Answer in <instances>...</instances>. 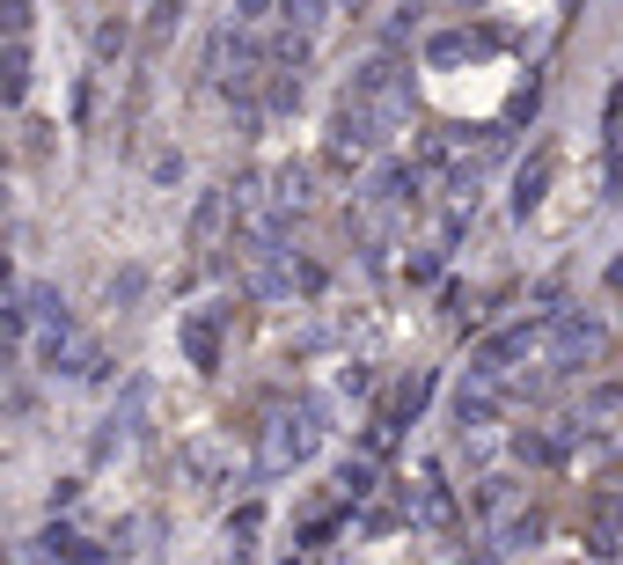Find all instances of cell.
Wrapping results in <instances>:
<instances>
[{
	"mask_svg": "<svg viewBox=\"0 0 623 565\" xmlns=\"http://www.w3.org/2000/svg\"><path fill=\"white\" fill-rule=\"evenodd\" d=\"M228 206H235L228 192H206V198H198V214H192V243H214L220 221H228Z\"/></svg>",
	"mask_w": 623,
	"mask_h": 565,
	"instance_id": "ffe728a7",
	"label": "cell"
},
{
	"mask_svg": "<svg viewBox=\"0 0 623 565\" xmlns=\"http://www.w3.org/2000/svg\"><path fill=\"white\" fill-rule=\"evenodd\" d=\"M506 412V390L492 382V374H462V390H455V426L462 434H484V426H499Z\"/></svg>",
	"mask_w": 623,
	"mask_h": 565,
	"instance_id": "52a82bcc",
	"label": "cell"
},
{
	"mask_svg": "<svg viewBox=\"0 0 623 565\" xmlns=\"http://www.w3.org/2000/svg\"><path fill=\"white\" fill-rule=\"evenodd\" d=\"M0 89H8V103H23V96H30V45H23V37L8 45V67H0Z\"/></svg>",
	"mask_w": 623,
	"mask_h": 565,
	"instance_id": "7402d4cb",
	"label": "cell"
},
{
	"mask_svg": "<svg viewBox=\"0 0 623 565\" xmlns=\"http://www.w3.org/2000/svg\"><path fill=\"white\" fill-rule=\"evenodd\" d=\"M404 206H418V170L411 162H389L374 176V214H404Z\"/></svg>",
	"mask_w": 623,
	"mask_h": 565,
	"instance_id": "7c38bea8",
	"label": "cell"
},
{
	"mask_svg": "<svg viewBox=\"0 0 623 565\" xmlns=\"http://www.w3.org/2000/svg\"><path fill=\"white\" fill-rule=\"evenodd\" d=\"M432 396V374H411V382H396V404H389V418L404 426V418H418V404Z\"/></svg>",
	"mask_w": 623,
	"mask_h": 565,
	"instance_id": "d4e9b609",
	"label": "cell"
},
{
	"mask_svg": "<svg viewBox=\"0 0 623 565\" xmlns=\"http://www.w3.org/2000/svg\"><path fill=\"white\" fill-rule=\"evenodd\" d=\"M367 382H374V374H367L360 360H345V368H337V390H345V396H367Z\"/></svg>",
	"mask_w": 623,
	"mask_h": 565,
	"instance_id": "f546056e",
	"label": "cell"
},
{
	"mask_svg": "<svg viewBox=\"0 0 623 565\" xmlns=\"http://www.w3.org/2000/svg\"><path fill=\"white\" fill-rule=\"evenodd\" d=\"M272 59H279V51H264L257 37H242L235 23H220L214 45H206V74H214L228 96H250V89H257V74H272Z\"/></svg>",
	"mask_w": 623,
	"mask_h": 565,
	"instance_id": "3957f363",
	"label": "cell"
},
{
	"mask_svg": "<svg viewBox=\"0 0 623 565\" xmlns=\"http://www.w3.org/2000/svg\"><path fill=\"white\" fill-rule=\"evenodd\" d=\"M272 198H279V214H309V162H287V170H272Z\"/></svg>",
	"mask_w": 623,
	"mask_h": 565,
	"instance_id": "5bb4252c",
	"label": "cell"
},
{
	"mask_svg": "<svg viewBox=\"0 0 623 565\" xmlns=\"http://www.w3.org/2000/svg\"><path fill=\"white\" fill-rule=\"evenodd\" d=\"M601 345H609V331L587 309H551L543 316V368L551 374H579L587 360H601Z\"/></svg>",
	"mask_w": 623,
	"mask_h": 565,
	"instance_id": "7a4b0ae2",
	"label": "cell"
},
{
	"mask_svg": "<svg viewBox=\"0 0 623 565\" xmlns=\"http://www.w3.org/2000/svg\"><path fill=\"white\" fill-rule=\"evenodd\" d=\"M257 529H264V507H257V499L228 515V543H235V551H250V543H257Z\"/></svg>",
	"mask_w": 623,
	"mask_h": 565,
	"instance_id": "484cf974",
	"label": "cell"
},
{
	"mask_svg": "<svg viewBox=\"0 0 623 565\" xmlns=\"http://www.w3.org/2000/svg\"><path fill=\"white\" fill-rule=\"evenodd\" d=\"M8 37H30V0H8Z\"/></svg>",
	"mask_w": 623,
	"mask_h": 565,
	"instance_id": "d6a6232c",
	"label": "cell"
},
{
	"mask_svg": "<svg viewBox=\"0 0 623 565\" xmlns=\"http://www.w3.org/2000/svg\"><path fill=\"white\" fill-rule=\"evenodd\" d=\"M331 8L337 0H279V23H287L293 37H315V30L331 23Z\"/></svg>",
	"mask_w": 623,
	"mask_h": 565,
	"instance_id": "2e32d148",
	"label": "cell"
},
{
	"mask_svg": "<svg viewBox=\"0 0 623 565\" xmlns=\"http://www.w3.org/2000/svg\"><path fill=\"white\" fill-rule=\"evenodd\" d=\"M37 551H45L51 565H103V543H89L81 529H67V521H51L45 537H37Z\"/></svg>",
	"mask_w": 623,
	"mask_h": 565,
	"instance_id": "8fae6325",
	"label": "cell"
},
{
	"mask_svg": "<svg viewBox=\"0 0 623 565\" xmlns=\"http://www.w3.org/2000/svg\"><path fill=\"white\" fill-rule=\"evenodd\" d=\"M235 316V309H220V301H206V309H192V316L176 323V345H184V360H192L198 374L220 368V323Z\"/></svg>",
	"mask_w": 623,
	"mask_h": 565,
	"instance_id": "8992f818",
	"label": "cell"
},
{
	"mask_svg": "<svg viewBox=\"0 0 623 565\" xmlns=\"http://www.w3.org/2000/svg\"><path fill=\"white\" fill-rule=\"evenodd\" d=\"M59 368H67L73 382H103V374H111V353H103L96 338H73V345H67V360H59Z\"/></svg>",
	"mask_w": 623,
	"mask_h": 565,
	"instance_id": "9a60e30c",
	"label": "cell"
},
{
	"mask_svg": "<svg viewBox=\"0 0 623 565\" xmlns=\"http://www.w3.org/2000/svg\"><path fill=\"white\" fill-rule=\"evenodd\" d=\"M264 111H301V67H272V89H264Z\"/></svg>",
	"mask_w": 623,
	"mask_h": 565,
	"instance_id": "44dd1931",
	"label": "cell"
},
{
	"mask_svg": "<svg viewBox=\"0 0 623 565\" xmlns=\"http://www.w3.org/2000/svg\"><path fill=\"white\" fill-rule=\"evenodd\" d=\"M176 463H184V477H192L198 492H228V485H235V470H228V456H220L214 441H184Z\"/></svg>",
	"mask_w": 623,
	"mask_h": 565,
	"instance_id": "ba28073f",
	"label": "cell"
},
{
	"mask_svg": "<svg viewBox=\"0 0 623 565\" xmlns=\"http://www.w3.org/2000/svg\"><path fill=\"white\" fill-rule=\"evenodd\" d=\"M140 295H147V272H140V265H125L118 279H111V301H118V309H132Z\"/></svg>",
	"mask_w": 623,
	"mask_h": 565,
	"instance_id": "f1b7e54d",
	"label": "cell"
},
{
	"mask_svg": "<svg viewBox=\"0 0 623 565\" xmlns=\"http://www.w3.org/2000/svg\"><path fill=\"white\" fill-rule=\"evenodd\" d=\"M140 412H147V382H132V390H125V404L111 418H103V434H96V463L103 456H118L125 441H132V426H140Z\"/></svg>",
	"mask_w": 623,
	"mask_h": 565,
	"instance_id": "9c48e42d",
	"label": "cell"
},
{
	"mask_svg": "<svg viewBox=\"0 0 623 565\" xmlns=\"http://www.w3.org/2000/svg\"><path fill=\"white\" fill-rule=\"evenodd\" d=\"M609 418H623V382H595L587 390V426H609Z\"/></svg>",
	"mask_w": 623,
	"mask_h": 565,
	"instance_id": "cb8c5ba5",
	"label": "cell"
},
{
	"mask_svg": "<svg viewBox=\"0 0 623 565\" xmlns=\"http://www.w3.org/2000/svg\"><path fill=\"white\" fill-rule=\"evenodd\" d=\"M551 170H557L551 154H535V162H521V176H514V214H521V221L535 214V206H543V184H551Z\"/></svg>",
	"mask_w": 623,
	"mask_h": 565,
	"instance_id": "4fadbf2b",
	"label": "cell"
},
{
	"mask_svg": "<svg viewBox=\"0 0 623 565\" xmlns=\"http://www.w3.org/2000/svg\"><path fill=\"white\" fill-rule=\"evenodd\" d=\"M331 434V404L323 396H301L293 412H279L272 426H264V448H257V477H287V470H301L315 456V441Z\"/></svg>",
	"mask_w": 623,
	"mask_h": 565,
	"instance_id": "6da1fadb",
	"label": "cell"
},
{
	"mask_svg": "<svg viewBox=\"0 0 623 565\" xmlns=\"http://www.w3.org/2000/svg\"><path fill=\"white\" fill-rule=\"evenodd\" d=\"M477 45L484 37H470V30H440V37L426 45V67H455V59H470Z\"/></svg>",
	"mask_w": 623,
	"mask_h": 565,
	"instance_id": "d6986e66",
	"label": "cell"
},
{
	"mask_svg": "<svg viewBox=\"0 0 623 565\" xmlns=\"http://www.w3.org/2000/svg\"><path fill=\"white\" fill-rule=\"evenodd\" d=\"M440 265H448V243H426V250H411V257H404V279H411V287H432Z\"/></svg>",
	"mask_w": 623,
	"mask_h": 565,
	"instance_id": "603a6c76",
	"label": "cell"
},
{
	"mask_svg": "<svg viewBox=\"0 0 623 565\" xmlns=\"http://www.w3.org/2000/svg\"><path fill=\"white\" fill-rule=\"evenodd\" d=\"M353 96L374 103V111L389 118V132H396V125L411 118V74L396 67V59H367L360 74H353Z\"/></svg>",
	"mask_w": 623,
	"mask_h": 565,
	"instance_id": "5b68a950",
	"label": "cell"
},
{
	"mask_svg": "<svg viewBox=\"0 0 623 565\" xmlns=\"http://www.w3.org/2000/svg\"><path fill=\"white\" fill-rule=\"evenodd\" d=\"M587 551H595V558H623V499H616V492H601V499H595Z\"/></svg>",
	"mask_w": 623,
	"mask_h": 565,
	"instance_id": "30bf717a",
	"label": "cell"
},
{
	"mask_svg": "<svg viewBox=\"0 0 623 565\" xmlns=\"http://www.w3.org/2000/svg\"><path fill=\"white\" fill-rule=\"evenodd\" d=\"M96 118V81H81V89H73V125H89Z\"/></svg>",
	"mask_w": 623,
	"mask_h": 565,
	"instance_id": "4dcf8cb0",
	"label": "cell"
},
{
	"mask_svg": "<svg viewBox=\"0 0 623 565\" xmlns=\"http://www.w3.org/2000/svg\"><path fill=\"white\" fill-rule=\"evenodd\" d=\"M73 499H81V477H59V485H51V515H59V507H73Z\"/></svg>",
	"mask_w": 623,
	"mask_h": 565,
	"instance_id": "1f68e13d",
	"label": "cell"
},
{
	"mask_svg": "<svg viewBox=\"0 0 623 565\" xmlns=\"http://www.w3.org/2000/svg\"><path fill=\"white\" fill-rule=\"evenodd\" d=\"M367 492H374V463L367 456H345L337 463V507H360Z\"/></svg>",
	"mask_w": 623,
	"mask_h": 565,
	"instance_id": "e0dca14e",
	"label": "cell"
},
{
	"mask_svg": "<svg viewBox=\"0 0 623 565\" xmlns=\"http://www.w3.org/2000/svg\"><path fill=\"white\" fill-rule=\"evenodd\" d=\"M125 37H132L125 23H96V67H111V59H125Z\"/></svg>",
	"mask_w": 623,
	"mask_h": 565,
	"instance_id": "83f0119b",
	"label": "cell"
},
{
	"mask_svg": "<svg viewBox=\"0 0 623 565\" xmlns=\"http://www.w3.org/2000/svg\"><path fill=\"white\" fill-rule=\"evenodd\" d=\"M418 515H426L432 529H455V499H448V485H440L432 463H426V485H418Z\"/></svg>",
	"mask_w": 623,
	"mask_h": 565,
	"instance_id": "ac0fdd59",
	"label": "cell"
},
{
	"mask_svg": "<svg viewBox=\"0 0 623 565\" xmlns=\"http://www.w3.org/2000/svg\"><path fill=\"white\" fill-rule=\"evenodd\" d=\"M382 140H389V118L374 111V103H360V96L337 103V118H331V162H360V154H374Z\"/></svg>",
	"mask_w": 623,
	"mask_h": 565,
	"instance_id": "277c9868",
	"label": "cell"
},
{
	"mask_svg": "<svg viewBox=\"0 0 623 565\" xmlns=\"http://www.w3.org/2000/svg\"><path fill=\"white\" fill-rule=\"evenodd\" d=\"M264 8H272V0H235V23H257Z\"/></svg>",
	"mask_w": 623,
	"mask_h": 565,
	"instance_id": "836d02e7",
	"label": "cell"
},
{
	"mask_svg": "<svg viewBox=\"0 0 623 565\" xmlns=\"http://www.w3.org/2000/svg\"><path fill=\"white\" fill-rule=\"evenodd\" d=\"M535 537H543V521L535 515H506L499 521V551H521V543H535Z\"/></svg>",
	"mask_w": 623,
	"mask_h": 565,
	"instance_id": "4316f807",
	"label": "cell"
}]
</instances>
